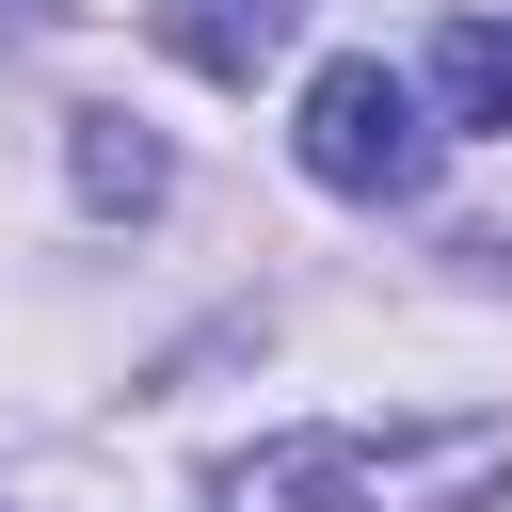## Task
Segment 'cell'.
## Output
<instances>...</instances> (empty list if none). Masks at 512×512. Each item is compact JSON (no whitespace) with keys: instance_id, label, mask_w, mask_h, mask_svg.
I'll list each match as a JSON object with an SVG mask.
<instances>
[{"instance_id":"1","label":"cell","mask_w":512,"mask_h":512,"mask_svg":"<svg viewBox=\"0 0 512 512\" xmlns=\"http://www.w3.org/2000/svg\"><path fill=\"white\" fill-rule=\"evenodd\" d=\"M496 480H512V432H496V416H416V432L336 416V432L240 448V464L208 480V512H480Z\"/></svg>"},{"instance_id":"2","label":"cell","mask_w":512,"mask_h":512,"mask_svg":"<svg viewBox=\"0 0 512 512\" xmlns=\"http://www.w3.org/2000/svg\"><path fill=\"white\" fill-rule=\"evenodd\" d=\"M304 176H320V192H352V208H400V192H432L416 80H384L368 48H352V64H320V80H304Z\"/></svg>"},{"instance_id":"3","label":"cell","mask_w":512,"mask_h":512,"mask_svg":"<svg viewBox=\"0 0 512 512\" xmlns=\"http://www.w3.org/2000/svg\"><path fill=\"white\" fill-rule=\"evenodd\" d=\"M176 64H208V80H256V64H288V0H128Z\"/></svg>"},{"instance_id":"4","label":"cell","mask_w":512,"mask_h":512,"mask_svg":"<svg viewBox=\"0 0 512 512\" xmlns=\"http://www.w3.org/2000/svg\"><path fill=\"white\" fill-rule=\"evenodd\" d=\"M432 96H448V128H512V16H448L432 32Z\"/></svg>"},{"instance_id":"5","label":"cell","mask_w":512,"mask_h":512,"mask_svg":"<svg viewBox=\"0 0 512 512\" xmlns=\"http://www.w3.org/2000/svg\"><path fill=\"white\" fill-rule=\"evenodd\" d=\"M80 192H96V208H160V144H144L128 112H80Z\"/></svg>"}]
</instances>
